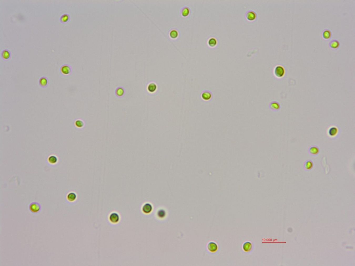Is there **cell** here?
<instances>
[{
	"label": "cell",
	"mask_w": 355,
	"mask_h": 266,
	"mask_svg": "<svg viewBox=\"0 0 355 266\" xmlns=\"http://www.w3.org/2000/svg\"><path fill=\"white\" fill-rule=\"evenodd\" d=\"M275 77L278 79H281L284 77L285 74V70L284 67L281 65H277L275 66L273 71Z\"/></svg>",
	"instance_id": "obj_1"
},
{
	"label": "cell",
	"mask_w": 355,
	"mask_h": 266,
	"mask_svg": "<svg viewBox=\"0 0 355 266\" xmlns=\"http://www.w3.org/2000/svg\"><path fill=\"white\" fill-rule=\"evenodd\" d=\"M327 135L330 138H334L337 136L338 133V129L336 126H332L328 128Z\"/></svg>",
	"instance_id": "obj_2"
},
{
	"label": "cell",
	"mask_w": 355,
	"mask_h": 266,
	"mask_svg": "<svg viewBox=\"0 0 355 266\" xmlns=\"http://www.w3.org/2000/svg\"><path fill=\"white\" fill-rule=\"evenodd\" d=\"M41 206L40 204L37 202H33L30 204L29 209L30 211L33 213H36L39 212L41 210Z\"/></svg>",
	"instance_id": "obj_3"
},
{
	"label": "cell",
	"mask_w": 355,
	"mask_h": 266,
	"mask_svg": "<svg viewBox=\"0 0 355 266\" xmlns=\"http://www.w3.org/2000/svg\"><path fill=\"white\" fill-rule=\"evenodd\" d=\"M72 71V67L69 65H63L60 68V72L64 76H68L70 75Z\"/></svg>",
	"instance_id": "obj_4"
},
{
	"label": "cell",
	"mask_w": 355,
	"mask_h": 266,
	"mask_svg": "<svg viewBox=\"0 0 355 266\" xmlns=\"http://www.w3.org/2000/svg\"><path fill=\"white\" fill-rule=\"evenodd\" d=\"M153 210V206L150 203L146 202L142 206L143 212L145 214H149L151 213Z\"/></svg>",
	"instance_id": "obj_5"
},
{
	"label": "cell",
	"mask_w": 355,
	"mask_h": 266,
	"mask_svg": "<svg viewBox=\"0 0 355 266\" xmlns=\"http://www.w3.org/2000/svg\"><path fill=\"white\" fill-rule=\"evenodd\" d=\"M109 219L110 222L112 223L115 224L119 222L120 217L118 213L116 212H113L110 215Z\"/></svg>",
	"instance_id": "obj_6"
},
{
	"label": "cell",
	"mask_w": 355,
	"mask_h": 266,
	"mask_svg": "<svg viewBox=\"0 0 355 266\" xmlns=\"http://www.w3.org/2000/svg\"><path fill=\"white\" fill-rule=\"evenodd\" d=\"M308 152L311 156H316L320 153V148L316 145H312L309 148Z\"/></svg>",
	"instance_id": "obj_7"
},
{
	"label": "cell",
	"mask_w": 355,
	"mask_h": 266,
	"mask_svg": "<svg viewBox=\"0 0 355 266\" xmlns=\"http://www.w3.org/2000/svg\"><path fill=\"white\" fill-rule=\"evenodd\" d=\"M269 107L270 109L273 111H278L280 109L281 105L278 102L273 101L270 103L269 105Z\"/></svg>",
	"instance_id": "obj_8"
},
{
	"label": "cell",
	"mask_w": 355,
	"mask_h": 266,
	"mask_svg": "<svg viewBox=\"0 0 355 266\" xmlns=\"http://www.w3.org/2000/svg\"><path fill=\"white\" fill-rule=\"evenodd\" d=\"M218 248V245L215 242H210L207 244V249L211 252H215L217 250Z\"/></svg>",
	"instance_id": "obj_9"
},
{
	"label": "cell",
	"mask_w": 355,
	"mask_h": 266,
	"mask_svg": "<svg viewBox=\"0 0 355 266\" xmlns=\"http://www.w3.org/2000/svg\"><path fill=\"white\" fill-rule=\"evenodd\" d=\"M246 17L247 20L249 21H252L255 19L256 14L253 11H248L246 14Z\"/></svg>",
	"instance_id": "obj_10"
},
{
	"label": "cell",
	"mask_w": 355,
	"mask_h": 266,
	"mask_svg": "<svg viewBox=\"0 0 355 266\" xmlns=\"http://www.w3.org/2000/svg\"><path fill=\"white\" fill-rule=\"evenodd\" d=\"M313 166V161L310 159H308L305 161L303 165V169L306 170H311L312 169Z\"/></svg>",
	"instance_id": "obj_11"
},
{
	"label": "cell",
	"mask_w": 355,
	"mask_h": 266,
	"mask_svg": "<svg viewBox=\"0 0 355 266\" xmlns=\"http://www.w3.org/2000/svg\"><path fill=\"white\" fill-rule=\"evenodd\" d=\"M156 216L160 219H163L166 217V211L163 208H161L157 211Z\"/></svg>",
	"instance_id": "obj_12"
},
{
	"label": "cell",
	"mask_w": 355,
	"mask_h": 266,
	"mask_svg": "<svg viewBox=\"0 0 355 266\" xmlns=\"http://www.w3.org/2000/svg\"><path fill=\"white\" fill-rule=\"evenodd\" d=\"M115 94L117 97H122L125 95V89L122 87H119L115 90Z\"/></svg>",
	"instance_id": "obj_13"
},
{
	"label": "cell",
	"mask_w": 355,
	"mask_h": 266,
	"mask_svg": "<svg viewBox=\"0 0 355 266\" xmlns=\"http://www.w3.org/2000/svg\"><path fill=\"white\" fill-rule=\"evenodd\" d=\"M322 38L324 40H328L332 36V33L330 30L326 29L323 31L322 33Z\"/></svg>",
	"instance_id": "obj_14"
},
{
	"label": "cell",
	"mask_w": 355,
	"mask_h": 266,
	"mask_svg": "<svg viewBox=\"0 0 355 266\" xmlns=\"http://www.w3.org/2000/svg\"><path fill=\"white\" fill-rule=\"evenodd\" d=\"M77 194L74 192H70L67 196V199L68 201L70 202H73L77 200Z\"/></svg>",
	"instance_id": "obj_15"
},
{
	"label": "cell",
	"mask_w": 355,
	"mask_h": 266,
	"mask_svg": "<svg viewBox=\"0 0 355 266\" xmlns=\"http://www.w3.org/2000/svg\"><path fill=\"white\" fill-rule=\"evenodd\" d=\"M212 93L209 91H205L201 94V97L205 101L210 100L212 98Z\"/></svg>",
	"instance_id": "obj_16"
},
{
	"label": "cell",
	"mask_w": 355,
	"mask_h": 266,
	"mask_svg": "<svg viewBox=\"0 0 355 266\" xmlns=\"http://www.w3.org/2000/svg\"><path fill=\"white\" fill-rule=\"evenodd\" d=\"M39 84L41 87H46L48 84V80L46 77H42L39 80Z\"/></svg>",
	"instance_id": "obj_17"
},
{
	"label": "cell",
	"mask_w": 355,
	"mask_h": 266,
	"mask_svg": "<svg viewBox=\"0 0 355 266\" xmlns=\"http://www.w3.org/2000/svg\"><path fill=\"white\" fill-rule=\"evenodd\" d=\"M339 43L337 40H333L329 43V46L331 49L333 50L336 49L339 47Z\"/></svg>",
	"instance_id": "obj_18"
},
{
	"label": "cell",
	"mask_w": 355,
	"mask_h": 266,
	"mask_svg": "<svg viewBox=\"0 0 355 266\" xmlns=\"http://www.w3.org/2000/svg\"><path fill=\"white\" fill-rule=\"evenodd\" d=\"M1 55H2V58L3 60H7L10 59L11 57V52L8 50H4L2 51Z\"/></svg>",
	"instance_id": "obj_19"
},
{
	"label": "cell",
	"mask_w": 355,
	"mask_h": 266,
	"mask_svg": "<svg viewBox=\"0 0 355 266\" xmlns=\"http://www.w3.org/2000/svg\"><path fill=\"white\" fill-rule=\"evenodd\" d=\"M48 161L51 164H55L58 162V158L55 155H50L48 158Z\"/></svg>",
	"instance_id": "obj_20"
},
{
	"label": "cell",
	"mask_w": 355,
	"mask_h": 266,
	"mask_svg": "<svg viewBox=\"0 0 355 266\" xmlns=\"http://www.w3.org/2000/svg\"><path fill=\"white\" fill-rule=\"evenodd\" d=\"M252 248V244L251 242H247L243 245V249L245 252H248L251 250Z\"/></svg>",
	"instance_id": "obj_21"
},
{
	"label": "cell",
	"mask_w": 355,
	"mask_h": 266,
	"mask_svg": "<svg viewBox=\"0 0 355 266\" xmlns=\"http://www.w3.org/2000/svg\"><path fill=\"white\" fill-rule=\"evenodd\" d=\"M156 85L154 82H151L148 85V90L150 93H154L156 91Z\"/></svg>",
	"instance_id": "obj_22"
},
{
	"label": "cell",
	"mask_w": 355,
	"mask_h": 266,
	"mask_svg": "<svg viewBox=\"0 0 355 266\" xmlns=\"http://www.w3.org/2000/svg\"><path fill=\"white\" fill-rule=\"evenodd\" d=\"M70 20V16L68 14H64L60 18V22L62 23L65 24L68 22Z\"/></svg>",
	"instance_id": "obj_23"
},
{
	"label": "cell",
	"mask_w": 355,
	"mask_h": 266,
	"mask_svg": "<svg viewBox=\"0 0 355 266\" xmlns=\"http://www.w3.org/2000/svg\"><path fill=\"white\" fill-rule=\"evenodd\" d=\"M75 125L77 128H82L85 126L84 121L80 119H77L75 122Z\"/></svg>",
	"instance_id": "obj_24"
},
{
	"label": "cell",
	"mask_w": 355,
	"mask_h": 266,
	"mask_svg": "<svg viewBox=\"0 0 355 266\" xmlns=\"http://www.w3.org/2000/svg\"><path fill=\"white\" fill-rule=\"evenodd\" d=\"M217 43L216 40L214 38H211L209 39L208 41V44L209 46L211 47H214L216 46Z\"/></svg>",
	"instance_id": "obj_25"
},
{
	"label": "cell",
	"mask_w": 355,
	"mask_h": 266,
	"mask_svg": "<svg viewBox=\"0 0 355 266\" xmlns=\"http://www.w3.org/2000/svg\"><path fill=\"white\" fill-rule=\"evenodd\" d=\"M178 32L176 30H172L170 32V35L172 38L175 39L178 36Z\"/></svg>",
	"instance_id": "obj_26"
},
{
	"label": "cell",
	"mask_w": 355,
	"mask_h": 266,
	"mask_svg": "<svg viewBox=\"0 0 355 266\" xmlns=\"http://www.w3.org/2000/svg\"><path fill=\"white\" fill-rule=\"evenodd\" d=\"M189 10L188 8H185L182 10V14L183 16L186 17L189 14Z\"/></svg>",
	"instance_id": "obj_27"
}]
</instances>
